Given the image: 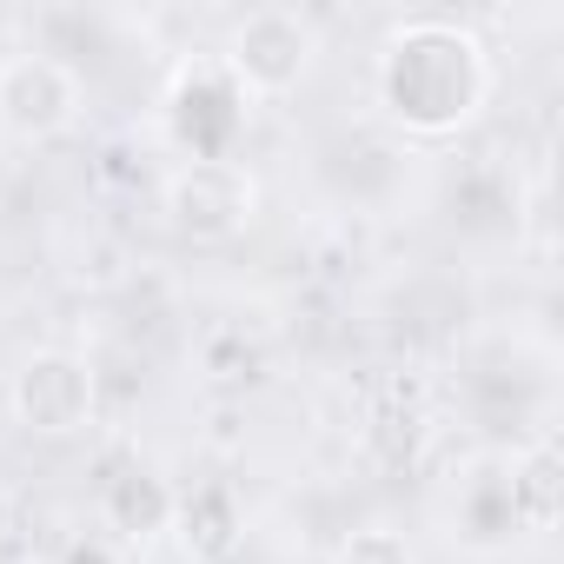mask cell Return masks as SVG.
<instances>
[{
  "label": "cell",
  "mask_w": 564,
  "mask_h": 564,
  "mask_svg": "<svg viewBox=\"0 0 564 564\" xmlns=\"http://www.w3.org/2000/svg\"><path fill=\"white\" fill-rule=\"evenodd\" d=\"M491 47L458 14H405L372 54V107L405 140H458L491 107Z\"/></svg>",
  "instance_id": "6da1fadb"
},
{
  "label": "cell",
  "mask_w": 564,
  "mask_h": 564,
  "mask_svg": "<svg viewBox=\"0 0 564 564\" xmlns=\"http://www.w3.org/2000/svg\"><path fill=\"white\" fill-rule=\"evenodd\" d=\"M246 100H286L306 87L319 61V28L300 8H252L226 28V54H213Z\"/></svg>",
  "instance_id": "7a4b0ae2"
},
{
  "label": "cell",
  "mask_w": 564,
  "mask_h": 564,
  "mask_svg": "<svg viewBox=\"0 0 564 564\" xmlns=\"http://www.w3.org/2000/svg\"><path fill=\"white\" fill-rule=\"evenodd\" d=\"M8 412L21 432L34 438H74L94 425L100 412V372L87 352H67V346H41L14 366L8 379Z\"/></svg>",
  "instance_id": "3957f363"
},
{
  "label": "cell",
  "mask_w": 564,
  "mask_h": 564,
  "mask_svg": "<svg viewBox=\"0 0 564 564\" xmlns=\"http://www.w3.org/2000/svg\"><path fill=\"white\" fill-rule=\"evenodd\" d=\"M160 213L180 239L219 246V239H239L259 219V180L239 160H180L160 180Z\"/></svg>",
  "instance_id": "277c9868"
},
{
  "label": "cell",
  "mask_w": 564,
  "mask_h": 564,
  "mask_svg": "<svg viewBox=\"0 0 564 564\" xmlns=\"http://www.w3.org/2000/svg\"><path fill=\"white\" fill-rule=\"evenodd\" d=\"M246 120H252V100L239 94V80L213 54L173 74V87H166V140L180 147V160H232V140L246 133Z\"/></svg>",
  "instance_id": "5b68a950"
},
{
  "label": "cell",
  "mask_w": 564,
  "mask_h": 564,
  "mask_svg": "<svg viewBox=\"0 0 564 564\" xmlns=\"http://www.w3.org/2000/svg\"><path fill=\"white\" fill-rule=\"evenodd\" d=\"M87 107V80L74 61L47 47H21L0 61V133L14 140H61Z\"/></svg>",
  "instance_id": "8992f818"
},
{
  "label": "cell",
  "mask_w": 564,
  "mask_h": 564,
  "mask_svg": "<svg viewBox=\"0 0 564 564\" xmlns=\"http://www.w3.org/2000/svg\"><path fill=\"white\" fill-rule=\"evenodd\" d=\"M173 511H180V491L147 465H127L100 485V524L120 551H147V544L173 538Z\"/></svg>",
  "instance_id": "52a82bcc"
},
{
  "label": "cell",
  "mask_w": 564,
  "mask_h": 564,
  "mask_svg": "<svg viewBox=\"0 0 564 564\" xmlns=\"http://www.w3.org/2000/svg\"><path fill=\"white\" fill-rule=\"evenodd\" d=\"M173 538H180L186 564H226L239 551V538H246V518H239L226 485H199V491H180Z\"/></svg>",
  "instance_id": "ba28073f"
},
{
  "label": "cell",
  "mask_w": 564,
  "mask_h": 564,
  "mask_svg": "<svg viewBox=\"0 0 564 564\" xmlns=\"http://www.w3.org/2000/svg\"><path fill=\"white\" fill-rule=\"evenodd\" d=\"M505 491H511V511H518L524 531H551V524H557V511H564V458H557L551 432L511 452Z\"/></svg>",
  "instance_id": "9c48e42d"
},
{
  "label": "cell",
  "mask_w": 564,
  "mask_h": 564,
  "mask_svg": "<svg viewBox=\"0 0 564 564\" xmlns=\"http://www.w3.org/2000/svg\"><path fill=\"white\" fill-rule=\"evenodd\" d=\"M452 524H458V538L471 544V551H505L524 524H518V511H511V491H505V471H478L465 491H458V505H452Z\"/></svg>",
  "instance_id": "30bf717a"
},
{
  "label": "cell",
  "mask_w": 564,
  "mask_h": 564,
  "mask_svg": "<svg viewBox=\"0 0 564 564\" xmlns=\"http://www.w3.org/2000/svg\"><path fill=\"white\" fill-rule=\"evenodd\" d=\"M333 564H419V557H412V544H405L392 524H366V531H352V538L333 551Z\"/></svg>",
  "instance_id": "8fae6325"
},
{
  "label": "cell",
  "mask_w": 564,
  "mask_h": 564,
  "mask_svg": "<svg viewBox=\"0 0 564 564\" xmlns=\"http://www.w3.org/2000/svg\"><path fill=\"white\" fill-rule=\"evenodd\" d=\"M54 564H133V557H127V551H120L113 538H100V531H87V538H67Z\"/></svg>",
  "instance_id": "7c38bea8"
},
{
  "label": "cell",
  "mask_w": 564,
  "mask_h": 564,
  "mask_svg": "<svg viewBox=\"0 0 564 564\" xmlns=\"http://www.w3.org/2000/svg\"><path fill=\"white\" fill-rule=\"evenodd\" d=\"M14 524H21V498H14V485H0V544L14 538Z\"/></svg>",
  "instance_id": "4fadbf2b"
}]
</instances>
